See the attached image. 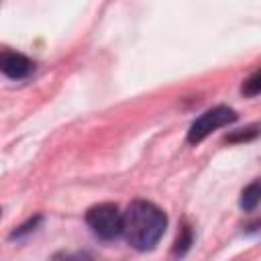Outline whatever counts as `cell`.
Returning <instances> with one entry per match:
<instances>
[{
  "label": "cell",
  "instance_id": "cell-4",
  "mask_svg": "<svg viewBox=\"0 0 261 261\" xmlns=\"http://www.w3.org/2000/svg\"><path fill=\"white\" fill-rule=\"evenodd\" d=\"M33 61L29 57H24L22 53H14V51H4L0 57V69L6 77L10 80H22L33 71Z\"/></svg>",
  "mask_w": 261,
  "mask_h": 261
},
{
  "label": "cell",
  "instance_id": "cell-5",
  "mask_svg": "<svg viewBox=\"0 0 261 261\" xmlns=\"http://www.w3.org/2000/svg\"><path fill=\"white\" fill-rule=\"evenodd\" d=\"M259 204H261V177L255 179L253 184H249L241 194V208L243 210H253Z\"/></svg>",
  "mask_w": 261,
  "mask_h": 261
},
{
  "label": "cell",
  "instance_id": "cell-3",
  "mask_svg": "<svg viewBox=\"0 0 261 261\" xmlns=\"http://www.w3.org/2000/svg\"><path fill=\"white\" fill-rule=\"evenodd\" d=\"M234 120H237V114H234L232 108H228V106H214V108L206 110L204 114H200L192 122V126L188 130V143L196 145V143L204 141L212 130H216V128H220V126H224L228 122H234Z\"/></svg>",
  "mask_w": 261,
  "mask_h": 261
},
{
  "label": "cell",
  "instance_id": "cell-1",
  "mask_svg": "<svg viewBox=\"0 0 261 261\" xmlns=\"http://www.w3.org/2000/svg\"><path fill=\"white\" fill-rule=\"evenodd\" d=\"M167 218L161 208L151 202L137 200L122 212V234L139 251L153 249L163 237Z\"/></svg>",
  "mask_w": 261,
  "mask_h": 261
},
{
  "label": "cell",
  "instance_id": "cell-6",
  "mask_svg": "<svg viewBox=\"0 0 261 261\" xmlns=\"http://www.w3.org/2000/svg\"><path fill=\"white\" fill-rule=\"evenodd\" d=\"M241 92H243L245 96H257V94H261V69L255 71V73L243 84Z\"/></svg>",
  "mask_w": 261,
  "mask_h": 261
},
{
  "label": "cell",
  "instance_id": "cell-2",
  "mask_svg": "<svg viewBox=\"0 0 261 261\" xmlns=\"http://www.w3.org/2000/svg\"><path fill=\"white\" fill-rule=\"evenodd\" d=\"M86 222L100 239L110 241L122 234V212L118 210L116 204L104 202V204L92 206L86 214Z\"/></svg>",
  "mask_w": 261,
  "mask_h": 261
},
{
  "label": "cell",
  "instance_id": "cell-7",
  "mask_svg": "<svg viewBox=\"0 0 261 261\" xmlns=\"http://www.w3.org/2000/svg\"><path fill=\"white\" fill-rule=\"evenodd\" d=\"M255 135H259V128L257 126H249V128H243L239 135H230L226 141H247V139H253Z\"/></svg>",
  "mask_w": 261,
  "mask_h": 261
}]
</instances>
